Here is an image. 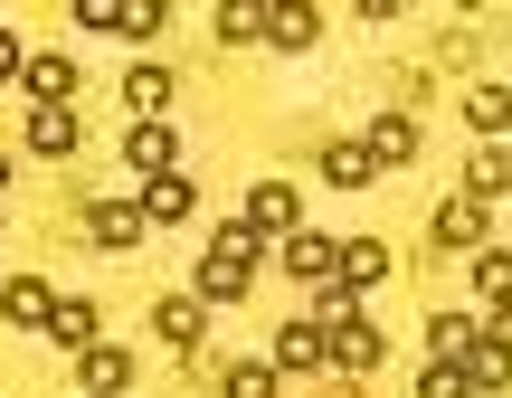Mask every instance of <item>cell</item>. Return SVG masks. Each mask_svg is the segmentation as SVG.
I'll list each match as a JSON object with an SVG mask.
<instances>
[{
  "label": "cell",
  "instance_id": "30bf717a",
  "mask_svg": "<svg viewBox=\"0 0 512 398\" xmlns=\"http://www.w3.org/2000/svg\"><path fill=\"white\" fill-rule=\"evenodd\" d=\"M285 266L304 275V285H332V266H342V237H304V228H294V237H285Z\"/></svg>",
  "mask_w": 512,
  "mask_h": 398
},
{
  "label": "cell",
  "instance_id": "f1b7e54d",
  "mask_svg": "<svg viewBox=\"0 0 512 398\" xmlns=\"http://www.w3.org/2000/svg\"><path fill=\"white\" fill-rule=\"evenodd\" d=\"M256 29H266V10H256V0H228V10H219V38H228V48L256 38Z\"/></svg>",
  "mask_w": 512,
  "mask_h": 398
},
{
  "label": "cell",
  "instance_id": "2e32d148",
  "mask_svg": "<svg viewBox=\"0 0 512 398\" xmlns=\"http://www.w3.org/2000/svg\"><path fill=\"white\" fill-rule=\"evenodd\" d=\"M0 313H10V323H38V332H48V313H57V294L38 285V275H19V285H0Z\"/></svg>",
  "mask_w": 512,
  "mask_h": 398
},
{
  "label": "cell",
  "instance_id": "83f0119b",
  "mask_svg": "<svg viewBox=\"0 0 512 398\" xmlns=\"http://www.w3.org/2000/svg\"><path fill=\"white\" fill-rule=\"evenodd\" d=\"M275 380H285V370H266V361H238V370H228V398H275Z\"/></svg>",
  "mask_w": 512,
  "mask_h": 398
},
{
  "label": "cell",
  "instance_id": "44dd1931",
  "mask_svg": "<svg viewBox=\"0 0 512 398\" xmlns=\"http://www.w3.org/2000/svg\"><path fill=\"white\" fill-rule=\"evenodd\" d=\"M475 342H484V332L465 323V313H437V323H427V351H437V361H456V370H465V351H475Z\"/></svg>",
  "mask_w": 512,
  "mask_h": 398
},
{
  "label": "cell",
  "instance_id": "f546056e",
  "mask_svg": "<svg viewBox=\"0 0 512 398\" xmlns=\"http://www.w3.org/2000/svg\"><path fill=\"white\" fill-rule=\"evenodd\" d=\"M418 398H475V389H465V370H456V361H437V370L418 380Z\"/></svg>",
  "mask_w": 512,
  "mask_h": 398
},
{
  "label": "cell",
  "instance_id": "277c9868",
  "mask_svg": "<svg viewBox=\"0 0 512 398\" xmlns=\"http://www.w3.org/2000/svg\"><path fill=\"white\" fill-rule=\"evenodd\" d=\"M275 370H332V342H323V323H313V313L275 332Z\"/></svg>",
  "mask_w": 512,
  "mask_h": 398
},
{
  "label": "cell",
  "instance_id": "ac0fdd59",
  "mask_svg": "<svg viewBox=\"0 0 512 398\" xmlns=\"http://www.w3.org/2000/svg\"><path fill=\"white\" fill-rule=\"evenodd\" d=\"M143 228H152V218L133 209V199H105V209H95V247H133Z\"/></svg>",
  "mask_w": 512,
  "mask_h": 398
},
{
  "label": "cell",
  "instance_id": "9c48e42d",
  "mask_svg": "<svg viewBox=\"0 0 512 398\" xmlns=\"http://www.w3.org/2000/svg\"><path fill=\"white\" fill-rule=\"evenodd\" d=\"M247 228H256V237H294V190H285V181H256V190H247Z\"/></svg>",
  "mask_w": 512,
  "mask_h": 398
},
{
  "label": "cell",
  "instance_id": "4fadbf2b",
  "mask_svg": "<svg viewBox=\"0 0 512 398\" xmlns=\"http://www.w3.org/2000/svg\"><path fill=\"white\" fill-rule=\"evenodd\" d=\"M190 209H200V190H190V181H181V171H162V181H152V190H143V218H162V228H181V218H190Z\"/></svg>",
  "mask_w": 512,
  "mask_h": 398
},
{
  "label": "cell",
  "instance_id": "ba28073f",
  "mask_svg": "<svg viewBox=\"0 0 512 398\" xmlns=\"http://www.w3.org/2000/svg\"><path fill=\"white\" fill-rule=\"evenodd\" d=\"M76 380H86V398H124V380H133V361L114 342H95V351H76Z\"/></svg>",
  "mask_w": 512,
  "mask_h": 398
},
{
  "label": "cell",
  "instance_id": "7a4b0ae2",
  "mask_svg": "<svg viewBox=\"0 0 512 398\" xmlns=\"http://www.w3.org/2000/svg\"><path fill=\"white\" fill-rule=\"evenodd\" d=\"M152 332H162V342L190 361V351L209 342V304H200V294H162V304H152Z\"/></svg>",
  "mask_w": 512,
  "mask_h": 398
},
{
  "label": "cell",
  "instance_id": "5b68a950",
  "mask_svg": "<svg viewBox=\"0 0 512 398\" xmlns=\"http://www.w3.org/2000/svg\"><path fill=\"white\" fill-rule=\"evenodd\" d=\"M323 342H332V370H342V380L380 370V323H342V332H323Z\"/></svg>",
  "mask_w": 512,
  "mask_h": 398
},
{
  "label": "cell",
  "instance_id": "9a60e30c",
  "mask_svg": "<svg viewBox=\"0 0 512 398\" xmlns=\"http://www.w3.org/2000/svg\"><path fill=\"white\" fill-rule=\"evenodd\" d=\"M313 29H323V10H304V0H275V10H266L275 48H313Z\"/></svg>",
  "mask_w": 512,
  "mask_h": 398
},
{
  "label": "cell",
  "instance_id": "8fae6325",
  "mask_svg": "<svg viewBox=\"0 0 512 398\" xmlns=\"http://www.w3.org/2000/svg\"><path fill=\"white\" fill-rule=\"evenodd\" d=\"M48 332H57V342H67V351H95V332H105V313H95L86 294H57V313H48Z\"/></svg>",
  "mask_w": 512,
  "mask_h": 398
},
{
  "label": "cell",
  "instance_id": "3957f363",
  "mask_svg": "<svg viewBox=\"0 0 512 398\" xmlns=\"http://www.w3.org/2000/svg\"><path fill=\"white\" fill-rule=\"evenodd\" d=\"M361 152H370V171H399V162H418V114H380Z\"/></svg>",
  "mask_w": 512,
  "mask_h": 398
},
{
  "label": "cell",
  "instance_id": "4dcf8cb0",
  "mask_svg": "<svg viewBox=\"0 0 512 398\" xmlns=\"http://www.w3.org/2000/svg\"><path fill=\"white\" fill-rule=\"evenodd\" d=\"M484 342H494V351H512V304H494V313H484Z\"/></svg>",
  "mask_w": 512,
  "mask_h": 398
},
{
  "label": "cell",
  "instance_id": "4316f807",
  "mask_svg": "<svg viewBox=\"0 0 512 398\" xmlns=\"http://www.w3.org/2000/svg\"><path fill=\"white\" fill-rule=\"evenodd\" d=\"M313 323H323V332L361 323V294H351V285H323V304H313Z\"/></svg>",
  "mask_w": 512,
  "mask_h": 398
},
{
  "label": "cell",
  "instance_id": "484cf974",
  "mask_svg": "<svg viewBox=\"0 0 512 398\" xmlns=\"http://www.w3.org/2000/svg\"><path fill=\"white\" fill-rule=\"evenodd\" d=\"M162 29V0H114V38H152Z\"/></svg>",
  "mask_w": 512,
  "mask_h": 398
},
{
  "label": "cell",
  "instance_id": "e0dca14e",
  "mask_svg": "<svg viewBox=\"0 0 512 398\" xmlns=\"http://www.w3.org/2000/svg\"><path fill=\"white\" fill-rule=\"evenodd\" d=\"M465 389H475V398H494V389H512V351H494V342H475V351H465Z\"/></svg>",
  "mask_w": 512,
  "mask_h": 398
},
{
  "label": "cell",
  "instance_id": "1f68e13d",
  "mask_svg": "<svg viewBox=\"0 0 512 398\" xmlns=\"http://www.w3.org/2000/svg\"><path fill=\"white\" fill-rule=\"evenodd\" d=\"M10 76H19V38L0 29V86H10Z\"/></svg>",
  "mask_w": 512,
  "mask_h": 398
},
{
  "label": "cell",
  "instance_id": "6da1fadb",
  "mask_svg": "<svg viewBox=\"0 0 512 398\" xmlns=\"http://www.w3.org/2000/svg\"><path fill=\"white\" fill-rule=\"evenodd\" d=\"M247 285H256V228L238 218V228H219L200 247V304H238Z\"/></svg>",
  "mask_w": 512,
  "mask_h": 398
},
{
  "label": "cell",
  "instance_id": "d6a6232c",
  "mask_svg": "<svg viewBox=\"0 0 512 398\" xmlns=\"http://www.w3.org/2000/svg\"><path fill=\"white\" fill-rule=\"evenodd\" d=\"M323 398H361V380H323Z\"/></svg>",
  "mask_w": 512,
  "mask_h": 398
},
{
  "label": "cell",
  "instance_id": "d4e9b609",
  "mask_svg": "<svg viewBox=\"0 0 512 398\" xmlns=\"http://www.w3.org/2000/svg\"><path fill=\"white\" fill-rule=\"evenodd\" d=\"M475 294L484 304H512V256L503 247H475Z\"/></svg>",
  "mask_w": 512,
  "mask_h": 398
},
{
  "label": "cell",
  "instance_id": "7c38bea8",
  "mask_svg": "<svg viewBox=\"0 0 512 398\" xmlns=\"http://www.w3.org/2000/svg\"><path fill=\"white\" fill-rule=\"evenodd\" d=\"M427 237H437V247H484V199H446Z\"/></svg>",
  "mask_w": 512,
  "mask_h": 398
},
{
  "label": "cell",
  "instance_id": "5bb4252c",
  "mask_svg": "<svg viewBox=\"0 0 512 398\" xmlns=\"http://www.w3.org/2000/svg\"><path fill=\"white\" fill-rule=\"evenodd\" d=\"M29 152H48V162H57V152H76V114L67 105H29Z\"/></svg>",
  "mask_w": 512,
  "mask_h": 398
},
{
  "label": "cell",
  "instance_id": "52a82bcc",
  "mask_svg": "<svg viewBox=\"0 0 512 398\" xmlns=\"http://www.w3.org/2000/svg\"><path fill=\"white\" fill-rule=\"evenodd\" d=\"M389 275V247L380 237H342V266H332V285H351V294H370Z\"/></svg>",
  "mask_w": 512,
  "mask_h": 398
},
{
  "label": "cell",
  "instance_id": "603a6c76",
  "mask_svg": "<svg viewBox=\"0 0 512 398\" xmlns=\"http://www.w3.org/2000/svg\"><path fill=\"white\" fill-rule=\"evenodd\" d=\"M503 190H512V162H494V152H475V162H465V199H484V209H494Z\"/></svg>",
  "mask_w": 512,
  "mask_h": 398
},
{
  "label": "cell",
  "instance_id": "cb8c5ba5",
  "mask_svg": "<svg viewBox=\"0 0 512 398\" xmlns=\"http://www.w3.org/2000/svg\"><path fill=\"white\" fill-rule=\"evenodd\" d=\"M465 124H475V133H512V95L503 86H475V95H465Z\"/></svg>",
  "mask_w": 512,
  "mask_h": 398
},
{
  "label": "cell",
  "instance_id": "8992f818",
  "mask_svg": "<svg viewBox=\"0 0 512 398\" xmlns=\"http://www.w3.org/2000/svg\"><path fill=\"white\" fill-rule=\"evenodd\" d=\"M124 162H133V171H152V181H162V171L181 162V133H171V124H133V133H124Z\"/></svg>",
  "mask_w": 512,
  "mask_h": 398
},
{
  "label": "cell",
  "instance_id": "d6986e66",
  "mask_svg": "<svg viewBox=\"0 0 512 398\" xmlns=\"http://www.w3.org/2000/svg\"><path fill=\"white\" fill-rule=\"evenodd\" d=\"M76 95V67L67 57H29V105H67Z\"/></svg>",
  "mask_w": 512,
  "mask_h": 398
},
{
  "label": "cell",
  "instance_id": "836d02e7",
  "mask_svg": "<svg viewBox=\"0 0 512 398\" xmlns=\"http://www.w3.org/2000/svg\"><path fill=\"white\" fill-rule=\"evenodd\" d=\"M0 181H10V162H0Z\"/></svg>",
  "mask_w": 512,
  "mask_h": 398
},
{
  "label": "cell",
  "instance_id": "7402d4cb",
  "mask_svg": "<svg viewBox=\"0 0 512 398\" xmlns=\"http://www.w3.org/2000/svg\"><path fill=\"white\" fill-rule=\"evenodd\" d=\"M323 181H332V190H370L380 171H370V152H361V143H332V152H323Z\"/></svg>",
  "mask_w": 512,
  "mask_h": 398
},
{
  "label": "cell",
  "instance_id": "ffe728a7",
  "mask_svg": "<svg viewBox=\"0 0 512 398\" xmlns=\"http://www.w3.org/2000/svg\"><path fill=\"white\" fill-rule=\"evenodd\" d=\"M124 105L143 114V124H162V105H171V76H162V67H133V76H124Z\"/></svg>",
  "mask_w": 512,
  "mask_h": 398
}]
</instances>
